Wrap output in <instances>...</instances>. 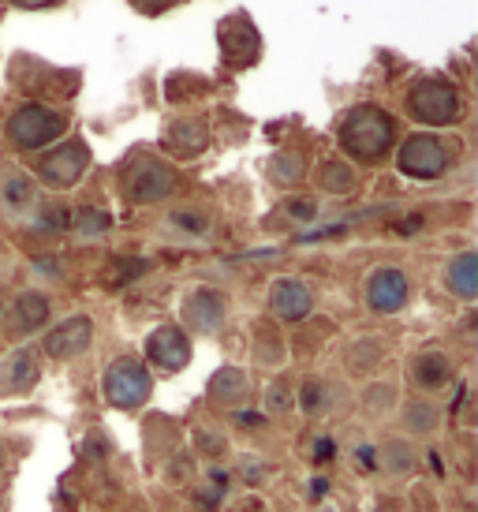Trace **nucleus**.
Listing matches in <instances>:
<instances>
[{
	"label": "nucleus",
	"mask_w": 478,
	"mask_h": 512,
	"mask_svg": "<svg viewBox=\"0 0 478 512\" xmlns=\"http://www.w3.org/2000/svg\"><path fill=\"white\" fill-rule=\"evenodd\" d=\"M340 146L359 161H381L393 146V116L378 105H359L340 128Z\"/></svg>",
	"instance_id": "f257e3e1"
},
{
	"label": "nucleus",
	"mask_w": 478,
	"mask_h": 512,
	"mask_svg": "<svg viewBox=\"0 0 478 512\" xmlns=\"http://www.w3.org/2000/svg\"><path fill=\"white\" fill-rule=\"evenodd\" d=\"M101 389H105V397H109L113 408L131 412V408H139L142 400L150 397L154 382H150V370L142 367L139 359H116V363H109V370H105Z\"/></svg>",
	"instance_id": "f03ea898"
},
{
	"label": "nucleus",
	"mask_w": 478,
	"mask_h": 512,
	"mask_svg": "<svg viewBox=\"0 0 478 512\" xmlns=\"http://www.w3.org/2000/svg\"><path fill=\"white\" fill-rule=\"evenodd\" d=\"M408 113L422 124H449L460 116V94L452 90L449 83H441V79H422V83L411 86L408 94Z\"/></svg>",
	"instance_id": "7ed1b4c3"
},
{
	"label": "nucleus",
	"mask_w": 478,
	"mask_h": 512,
	"mask_svg": "<svg viewBox=\"0 0 478 512\" xmlns=\"http://www.w3.org/2000/svg\"><path fill=\"white\" fill-rule=\"evenodd\" d=\"M8 135H12L15 146L23 150H42L53 139L64 135V116L45 109V105H23L19 113L8 120Z\"/></svg>",
	"instance_id": "20e7f679"
},
{
	"label": "nucleus",
	"mask_w": 478,
	"mask_h": 512,
	"mask_svg": "<svg viewBox=\"0 0 478 512\" xmlns=\"http://www.w3.org/2000/svg\"><path fill=\"white\" fill-rule=\"evenodd\" d=\"M396 165L411 180H437L441 172L449 169V150L437 135H411L408 143L400 146Z\"/></svg>",
	"instance_id": "39448f33"
},
{
	"label": "nucleus",
	"mask_w": 478,
	"mask_h": 512,
	"mask_svg": "<svg viewBox=\"0 0 478 512\" xmlns=\"http://www.w3.org/2000/svg\"><path fill=\"white\" fill-rule=\"evenodd\" d=\"M366 303L378 314H396L404 311L408 303V277L396 270V266H381V270L370 273L366 281Z\"/></svg>",
	"instance_id": "423d86ee"
},
{
	"label": "nucleus",
	"mask_w": 478,
	"mask_h": 512,
	"mask_svg": "<svg viewBox=\"0 0 478 512\" xmlns=\"http://www.w3.org/2000/svg\"><path fill=\"white\" fill-rule=\"evenodd\" d=\"M146 356L161 370H183L191 363V341L180 326H161L146 337Z\"/></svg>",
	"instance_id": "0eeeda50"
},
{
	"label": "nucleus",
	"mask_w": 478,
	"mask_h": 512,
	"mask_svg": "<svg viewBox=\"0 0 478 512\" xmlns=\"http://www.w3.org/2000/svg\"><path fill=\"white\" fill-rule=\"evenodd\" d=\"M86 165H90L86 146L64 143L60 150H53V154L45 157L42 165H38V172H42V180L49 187H71V184H79V176L86 172Z\"/></svg>",
	"instance_id": "6e6552de"
},
{
	"label": "nucleus",
	"mask_w": 478,
	"mask_h": 512,
	"mask_svg": "<svg viewBox=\"0 0 478 512\" xmlns=\"http://www.w3.org/2000/svg\"><path fill=\"white\" fill-rule=\"evenodd\" d=\"M127 191H131V199L135 202L169 199L172 191H176V172H172L165 161H146V165H139V169L131 172Z\"/></svg>",
	"instance_id": "1a4fd4ad"
},
{
	"label": "nucleus",
	"mask_w": 478,
	"mask_h": 512,
	"mask_svg": "<svg viewBox=\"0 0 478 512\" xmlns=\"http://www.w3.org/2000/svg\"><path fill=\"white\" fill-rule=\"evenodd\" d=\"M90 341H94V326H90V318L75 314V318L60 322V326L45 337V352H49L53 359H75L90 348Z\"/></svg>",
	"instance_id": "9d476101"
},
{
	"label": "nucleus",
	"mask_w": 478,
	"mask_h": 512,
	"mask_svg": "<svg viewBox=\"0 0 478 512\" xmlns=\"http://www.w3.org/2000/svg\"><path fill=\"white\" fill-rule=\"evenodd\" d=\"M187 322L198 329V333H217L225 326V296L221 292H210V288H198L195 296L187 299Z\"/></svg>",
	"instance_id": "9b49d317"
},
{
	"label": "nucleus",
	"mask_w": 478,
	"mask_h": 512,
	"mask_svg": "<svg viewBox=\"0 0 478 512\" xmlns=\"http://www.w3.org/2000/svg\"><path fill=\"white\" fill-rule=\"evenodd\" d=\"M269 307L284 322H299V318L310 314L314 299H310V288L299 285V281H277V285L269 288Z\"/></svg>",
	"instance_id": "f8f14e48"
},
{
	"label": "nucleus",
	"mask_w": 478,
	"mask_h": 512,
	"mask_svg": "<svg viewBox=\"0 0 478 512\" xmlns=\"http://www.w3.org/2000/svg\"><path fill=\"white\" fill-rule=\"evenodd\" d=\"M34 382H38V359H34V352H15L0 367V397L4 393H27Z\"/></svg>",
	"instance_id": "ddd939ff"
},
{
	"label": "nucleus",
	"mask_w": 478,
	"mask_h": 512,
	"mask_svg": "<svg viewBox=\"0 0 478 512\" xmlns=\"http://www.w3.org/2000/svg\"><path fill=\"white\" fill-rule=\"evenodd\" d=\"M445 285H449L460 299L478 296V258L471 255V251L460 255V258H452L449 273H445Z\"/></svg>",
	"instance_id": "4468645a"
},
{
	"label": "nucleus",
	"mask_w": 478,
	"mask_h": 512,
	"mask_svg": "<svg viewBox=\"0 0 478 512\" xmlns=\"http://www.w3.org/2000/svg\"><path fill=\"white\" fill-rule=\"evenodd\" d=\"M210 397L217 400V404H236V400L247 397V378H243V370L239 367L217 370L210 378Z\"/></svg>",
	"instance_id": "2eb2a0df"
},
{
	"label": "nucleus",
	"mask_w": 478,
	"mask_h": 512,
	"mask_svg": "<svg viewBox=\"0 0 478 512\" xmlns=\"http://www.w3.org/2000/svg\"><path fill=\"white\" fill-rule=\"evenodd\" d=\"M411 374H415V382H419L422 389H441V385L449 382L452 367L441 352H426V356L415 359V370H411Z\"/></svg>",
	"instance_id": "dca6fc26"
},
{
	"label": "nucleus",
	"mask_w": 478,
	"mask_h": 512,
	"mask_svg": "<svg viewBox=\"0 0 478 512\" xmlns=\"http://www.w3.org/2000/svg\"><path fill=\"white\" fill-rule=\"evenodd\" d=\"M0 202L8 206V210H30L34 206V184H30L23 172H8L4 180H0Z\"/></svg>",
	"instance_id": "f3484780"
},
{
	"label": "nucleus",
	"mask_w": 478,
	"mask_h": 512,
	"mask_svg": "<svg viewBox=\"0 0 478 512\" xmlns=\"http://www.w3.org/2000/svg\"><path fill=\"white\" fill-rule=\"evenodd\" d=\"M15 314H19V326L23 329H38L49 318V299L42 292H23L15 299Z\"/></svg>",
	"instance_id": "a211bd4d"
},
{
	"label": "nucleus",
	"mask_w": 478,
	"mask_h": 512,
	"mask_svg": "<svg viewBox=\"0 0 478 512\" xmlns=\"http://www.w3.org/2000/svg\"><path fill=\"white\" fill-rule=\"evenodd\" d=\"M322 184L329 187V191H352V184H355V172L344 165V161H329L325 165V172H322Z\"/></svg>",
	"instance_id": "6ab92c4d"
},
{
	"label": "nucleus",
	"mask_w": 478,
	"mask_h": 512,
	"mask_svg": "<svg viewBox=\"0 0 478 512\" xmlns=\"http://www.w3.org/2000/svg\"><path fill=\"white\" fill-rule=\"evenodd\" d=\"M408 423H411V430H419V434H430V430L437 427V408H430V404H411V408H408Z\"/></svg>",
	"instance_id": "aec40b11"
},
{
	"label": "nucleus",
	"mask_w": 478,
	"mask_h": 512,
	"mask_svg": "<svg viewBox=\"0 0 478 512\" xmlns=\"http://www.w3.org/2000/svg\"><path fill=\"white\" fill-rule=\"evenodd\" d=\"M109 225H113V221H109V214H101V210H83L79 221H75V228H79L83 236H101Z\"/></svg>",
	"instance_id": "412c9836"
},
{
	"label": "nucleus",
	"mask_w": 478,
	"mask_h": 512,
	"mask_svg": "<svg viewBox=\"0 0 478 512\" xmlns=\"http://www.w3.org/2000/svg\"><path fill=\"white\" fill-rule=\"evenodd\" d=\"M172 225L187 228V232H195V236H202V232L210 228V221H206L202 214H191V210H183V214H172Z\"/></svg>",
	"instance_id": "4be33fe9"
},
{
	"label": "nucleus",
	"mask_w": 478,
	"mask_h": 512,
	"mask_svg": "<svg viewBox=\"0 0 478 512\" xmlns=\"http://www.w3.org/2000/svg\"><path fill=\"white\" fill-rule=\"evenodd\" d=\"M292 165H303V161H299V157H292V154L277 157V161H273V169H277V180H284V184H288V180H296L303 169H292Z\"/></svg>",
	"instance_id": "5701e85b"
},
{
	"label": "nucleus",
	"mask_w": 478,
	"mask_h": 512,
	"mask_svg": "<svg viewBox=\"0 0 478 512\" xmlns=\"http://www.w3.org/2000/svg\"><path fill=\"white\" fill-rule=\"evenodd\" d=\"M299 404H303L307 412H318V408H322V385H318V382L303 385V393H299Z\"/></svg>",
	"instance_id": "b1692460"
},
{
	"label": "nucleus",
	"mask_w": 478,
	"mask_h": 512,
	"mask_svg": "<svg viewBox=\"0 0 478 512\" xmlns=\"http://www.w3.org/2000/svg\"><path fill=\"white\" fill-rule=\"evenodd\" d=\"M333 453H337V445H333L329 438H322L318 445H314V460H318V464H325V460H333Z\"/></svg>",
	"instance_id": "393cba45"
},
{
	"label": "nucleus",
	"mask_w": 478,
	"mask_h": 512,
	"mask_svg": "<svg viewBox=\"0 0 478 512\" xmlns=\"http://www.w3.org/2000/svg\"><path fill=\"white\" fill-rule=\"evenodd\" d=\"M288 214H296V217H310V214H314V202H307V199H303V202L292 199V202H288Z\"/></svg>",
	"instance_id": "a878e982"
},
{
	"label": "nucleus",
	"mask_w": 478,
	"mask_h": 512,
	"mask_svg": "<svg viewBox=\"0 0 478 512\" xmlns=\"http://www.w3.org/2000/svg\"><path fill=\"white\" fill-rule=\"evenodd\" d=\"M135 4H139L142 12H161V8H165V4H172V0H135Z\"/></svg>",
	"instance_id": "bb28decb"
},
{
	"label": "nucleus",
	"mask_w": 478,
	"mask_h": 512,
	"mask_svg": "<svg viewBox=\"0 0 478 512\" xmlns=\"http://www.w3.org/2000/svg\"><path fill=\"white\" fill-rule=\"evenodd\" d=\"M15 4H23V8H45V4H57V0H15Z\"/></svg>",
	"instance_id": "cd10ccee"
}]
</instances>
